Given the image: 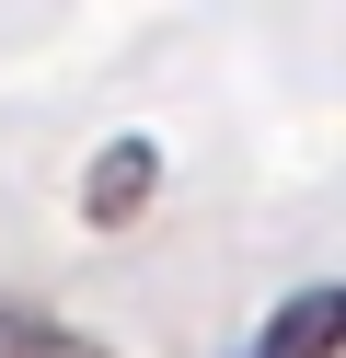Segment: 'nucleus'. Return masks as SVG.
I'll return each instance as SVG.
<instances>
[{"label":"nucleus","mask_w":346,"mask_h":358,"mask_svg":"<svg viewBox=\"0 0 346 358\" xmlns=\"http://www.w3.org/2000/svg\"><path fill=\"white\" fill-rule=\"evenodd\" d=\"M335 335H346V289H289L243 358H335Z\"/></svg>","instance_id":"obj_2"},{"label":"nucleus","mask_w":346,"mask_h":358,"mask_svg":"<svg viewBox=\"0 0 346 358\" xmlns=\"http://www.w3.org/2000/svg\"><path fill=\"white\" fill-rule=\"evenodd\" d=\"M150 185H161V150L150 139H104V150H92V185H81L92 231H127V220L150 208Z\"/></svg>","instance_id":"obj_1"},{"label":"nucleus","mask_w":346,"mask_h":358,"mask_svg":"<svg viewBox=\"0 0 346 358\" xmlns=\"http://www.w3.org/2000/svg\"><path fill=\"white\" fill-rule=\"evenodd\" d=\"M0 358H115L104 335H81V324H58V312H35V301H12L0 289Z\"/></svg>","instance_id":"obj_3"}]
</instances>
